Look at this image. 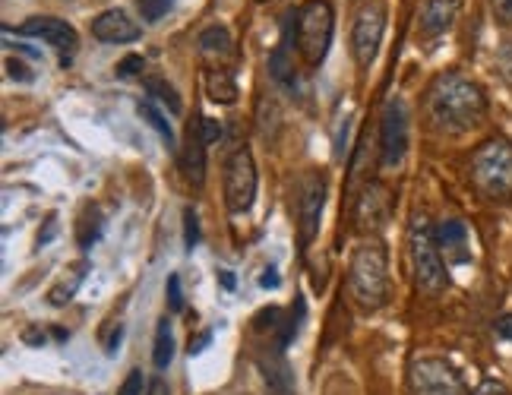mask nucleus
Wrapping results in <instances>:
<instances>
[{
  "label": "nucleus",
  "instance_id": "obj_1",
  "mask_svg": "<svg viewBox=\"0 0 512 395\" xmlns=\"http://www.w3.org/2000/svg\"><path fill=\"white\" fill-rule=\"evenodd\" d=\"M427 111L440 130L462 133V130H471L484 117L487 98L475 79H468L462 73H443L437 83L430 86Z\"/></svg>",
  "mask_w": 512,
  "mask_h": 395
},
{
  "label": "nucleus",
  "instance_id": "obj_2",
  "mask_svg": "<svg viewBox=\"0 0 512 395\" xmlns=\"http://www.w3.org/2000/svg\"><path fill=\"white\" fill-rule=\"evenodd\" d=\"M348 285H351L354 301H358L364 310H377L386 304L389 266H386V247L380 241H364L351 253Z\"/></svg>",
  "mask_w": 512,
  "mask_h": 395
},
{
  "label": "nucleus",
  "instance_id": "obj_3",
  "mask_svg": "<svg viewBox=\"0 0 512 395\" xmlns=\"http://www.w3.org/2000/svg\"><path fill=\"white\" fill-rule=\"evenodd\" d=\"M471 184L490 203L512 200V143L497 136L471 155Z\"/></svg>",
  "mask_w": 512,
  "mask_h": 395
},
{
  "label": "nucleus",
  "instance_id": "obj_4",
  "mask_svg": "<svg viewBox=\"0 0 512 395\" xmlns=\"http://www.w3.org/2000/svg\"><path fill=\"white\" fill-rule=\"evenodd\" d=\"M408 250H411V269H415V282L424 294H440L449 285L446 260L437 244V231L430 228L424 215H415L408 225Z\"/></svg>",
  "mask_w": 512,
  "mask_h": 395
},
{
  "label": "nucleus",
  "instance_id": "obj_5",
  "mask_svg": "<svg viewBox=\"0 0 512 395\" xmlns=\"http://www.w3.org/2000/svg\"><path fill=\"white\" fill-rule=\"evenodd\" d=\"M291 26H294V42H298L304 61L310 67H320L332 45V29H336V16H332L329 0H304V4L291 13Z\"/></svg>",
  "mask_w": 512,
  "mask_h": 395
},
{
  "label": "nucleus",
  "instance_id": "obj_6",
  "mask_svg": "<svg viewBox=\"0 0 512 395\" xmlns=\"http://www.w3.org/2000/svg\"><path fill=\"white\" fill-rule=\"evenodd\" d=\"M408 395H471L462 373L443 358H421L408 370Z\"/></svg>",
  "mask_w": 512,
  "mask_h": 395
},
{
  "label": "nucleus",
  "instance_id": "obj_7",
  "mask_svg": "<svg viewBox=\"0 0 512 395\" xmlns=\"http://www.w3.org/2000/svg\"><path fill=\"white\" fill-rule=\"evenodd\" d=\"M323 206H326V181L323 174L307 171L298 177L294 184V219H298V234L301 244H310L320 231L323 219Z\"/></svg>",
  "mask_w": 512,
  "mask_h": 395
},
{
  "label": "nucleus",
  "instance_id": "obj_8",
  "mask_svg": "<svg viewBox=\"0 0 512 395\" xmlns=\"http://www.w3.org/2000/svg\"><path fill=\"white\" fill-rule=\"evenodd\" d=\"M256 200V165L247 146L234 149L225 162V203L231 212H247Z\"/></svg>",
  "mask_w": 512,
  "mask_h": 395
},
{
  "label": "nucleus",
  "instance_id": "obj_9",
  "mask_svg": "<svg viewBox=\"0 0 512 395\" xmlns=\"http://www.w3.org/2000/svg\"><path fill=\"white\" fill-rule=\"evenodd\" d=\"M383 32H386V7L383 4L364 7L358 13V19H354V29H351V51H354L358 67H370L373 61H377Z\"/></svg>",
  "mask_w": 512,
  "mask_h": 395
},
{
  "label": "nucleus",
  "instance_id": "obj_10",
  "mask_svg": "<svg viewBox=\"0 0 512 395\" xmlns=\"http://www.w3.org/2000/svg\"><path fill=\"white\" fill-rule=\"evenodd\" d=\"M380 149H383V168L396 171L405 162L408 152V111L399 98H392L383 111V124H380Z\"/></svg>",
  "mask_w": 512,
  "mask_h": 395
},
{
  "label": "nucleus",
  "instance_id": "obj_11",
  "mask_svg": "<svg viewBox=\"0 0 512 395\" xmlns=\"http://www.w3.org/2000/svg\"><path fill=\"white\" fill-rule=\"evenodd\" d=\"M19 35L38 38V42H48L64 54V64H70V54L76 51V29L57 16H32L19 26Z\"/></svg>",
  "mask_w": 512,
  "mask_h": 395
},
{
  "label": "nucleus",
  "instance_id": "obj_12",
  "mask_svg": "<svg viewBox=\"0 0 512 395\" xmlns=\"http://www.w3.org/2000/svg\"><path fill=\"white\" fill-rule=\"evenodd\" d=\"M140 32V23H133L124 10H105L92 19V35L105 45H130L140 38Z\"/></svg>",
  "mask_w": 512,
  "mask_h": 395
},
{
  "label": "nucleus",
  "instance_id": "obj_13",
  "mask_svg": "<svg viewBox=\"0 0 512 395\" xmlns=\"http://www.w3.org/2000/svg\"><path fill=\"white\" fill-rule=\"evenodd\" d=\"M392 212V196L380 184H367L358 200V228L361 231H380Z\"/></svg>",
  "mask_w": 512,
  "mask_h": 395
},
{
  "label": "nucleus",
  "instance_id": "obj_14",
  "mask_svg": "<svg viewBox=\"0 0 512 395\" xmlns=\"http://www.w3.org/2000/svg\"><path fill=\"white\" fill-rule=\"evenodd\" d=\"M260 377L269 395H294V373L285 361V351L275 345L260 354Z\"/></svg>",
  "mask_w": 512,
  "mask_h": 395
},
{
  "label": "nucleus",
  "instance_id": "obj_15",
  "mask_svg": "<svg viewBox=\"0 0 512 395\" xmlns=\"http://www.w3.org/2000/svg\"><path fill=\"white\" fill-rule=\"evenodd\" d=\"M459 13H462V0H424L418 26H421V32L427 38H437L446 29H452V23L459 19Z\"/></svg>",
  "mask_w": 512,
  "mask_h": 395
},
{
  "label": "nucleus",
  "instance_id": "obj_16",
  "mask_svg": "<svg viewBox=\"0 0 512 395\" xmlns=\"http://www.w3.org/2000/svg\"><path fill=\"white\" fill-rule=\"evenodd\" d=\"M181 168H184V177L193 187H203V181H206V140L200 133V121L190 124V130H187V140L181 149Z\"/></svg>",
  "mask_w": 512,
  "mask_h": 395
},
{
  "label": "nucleus",
  "instance_id": "obj_17",
  "mask_svg": "<svg viewBox=\"0 0 512 395\" xmlns=\"http://www.w3.org/2000/svg\"><path fill=\"white\" fill-rule=\"evenodd\" d=\"M437 244L449 263H468V231L459 219H446L437 228Z\"/></svg>",
  "mask_w": 512,
  "mask_h": 395
},
{
  "label": "nucleus",
  "instance_id": "obj_18",
  "mask_svg": "<svg viewBox=\"0 0 512 395\" xmlns=\"http://www.w3.org/2000/svg\"><path fill=\"white\" fill-rule=\"evenodd\" d=\"M206 92H209L212 102L234 105L238 102V79H234V73L228 67H212L206 73Z\"/></svg>",
  "mask_w": 512,
  "mask_h": 395
},
{
  "label": "nucleus",
  "instance_id": "obj_19",
  "mask_svg": "<svg viewBox=\"0 0 512 395\" xmlns=\"http://www.w3.org/2000/svg\"><path fill=\"white\" fill-rule=\"evenodd\" d=\"M269 73H272L275 83H279L282 89H288L291 95L301 89L298 70H294V64H291V54H288V42H285V45H279V48L272 51V57H269Z\"/></svg>",
  "mask_w": 512,
  "mask_h": 395
},
{
  "label": "nucleus",
  "instance_id": "obj_20",
  "mask_svg": "<svg viewBox=\"0 0 512 395\" xmlns=\"http://www.w3.org/2000/svg\"><path fill=\"white\" fill-rule=\"evenodd\" d=\"M200 51L206 57H212V61H225V57L234 54V42H231V32L225 26H206L200 32Z\"/></svg>",
  "mask_w": 512,
  "mask_h": 395
},
{
  "label": "nucleus",
  "instance_id": "obj_21",
  "mask_svg": "<svg viewBox=\"0 0 512 395\" xmlns=\"http://www.w3.org/2000/svg\"><path fill=\"white\" fill-rule=\"evenodd\" d=\"M174 358V335H171V320H159V329H155V348H152V361L159 370H165Z\"/></svg>",
  "mask_w": 512,
  "mask_h": 395
},
{
  "label": "nucleus",
  "instance_id": "obj_22",
  "mask_svg": "<svg viewBox=\"0 0 512 395\" xmlns=\"http://www.w3.org/2000/svg\"><path fill=\"white\" fill-rule=\"evenodd\" d=\"M143 86H146V92L152 95V98H159V102L171 111V114H181V95L174 92V86L168 83V79H162V76H146L143 79Z\"/></svg>",
  "mask_w": 512,
  "mask_h": 395
},
{
  "label": "nucleus",
  "instance_id": "obj_23",
  "mask_svg": "<svg viewBox=\"0 0 512 395\" xmlns=\"http://www.w3.org/2000/svg\"><path fill=\"white\" fill-rule=\"evenodd\" d=\"M140 114H143V121H146L155 133L162 136L165 146H168V149H174V130H171V124L165 121V114H162L159 108H155L152 102H140Z\"/></svg>",
  "mask_w": 512,
  "mask_h": 395
},
{
  "label": "nucleus",
  "instance_id": "obj_24",
  "mask_svg": "<svg viewBox=\"0 0 512 395\" xmlns=\"http://www.w3.org/2000/svg\"><path fill=\"white\" fill-rule=\"evenodd\" d=\"M83 275H86V263H80V266H73V275H70V279H64L61 285H54L51 288V304L54 307H61V304H67L70 298H73V291L76 288H80V282H83Z\"/></svg>",
  "mask_w": 512,
  "mask_h": 395
},
{
  "label": "nucleus",
  "instance_id": "obj_25",
  "mask_svg": "<svg viewBox=\"0 0 512 395\" xmlns=\"http://www.w3.org/2000/svg\"><path fill=\"white\" fill-rule=\"evenodd\" d=\"M301 320H304V298L294 301V307H291V313H288V320L282 323V335H279V342H275V345H279L282 351L291 345L294 335H298V329H301Z\"/></svg>",
  "mask_w": 512,
  "mask_h": 395
},
{
  "label": "nucleus",
  "instance_id": "obj_26",
  "mask_svg": "<svg viewBox=\"0 0 512 395\" xmlns=\"http://www.w3.org/2000/svg\"><path fill=\"white\" fill-rule=\"evenodd\" d=\"M174 0H136V7H140V16L143 23H162V19L168 16Z\"/></svg>",
  "mask_w": 512,
  "mask_h": 395
},
{
  "label": "nucleus",
  "instance_id": "obj_27",
  "mask_svg": "<svg viewBox=\"0 0 512 395\" xmlns=\"http://www.w3.org/2000/svg\"><path fill=\"white\" fill-rule=\"evenodd\" d=\"M102 215H98L95 209L86 215V219H83V225H80V244L83 247H92L95 241H98V234H102Z\"/></svg>",
  "mask_w": 512,
  "mask_h": 395
},
{
  "label": "nucleus",
  "instance_id": "obj_28",
  "mask_svg": "<svg viewBox=\"0 0 512 395\" xmlns=\"http://www.w3.org/2000/svg\"><path fill=\"white\" fill-rule=\"evenodd\" d=\"M184 244H187V250L200 244V219H196V212L190 206L184 209Z\"/></svg>",
  "mask_w": 512,
  "mask_h": 395
},
{
  "label": "nucleus",
  "instance_id": "obj_29",
  "mask_svg": "<svg viewBox=\"0 0 512 395\" xmlns=\"http://www.w3.org/2000/svg\"><path fill=\"white\" fill-rule=\"evenodd\" d=\"M165 291H168V307L174 310V313H181L184 310V291H181V275H168V285H165Z\"/></svg>",
  "mask_w": 512,
  "mask_h": 395
},
{
  "label": "nucleus",
  "instance_id": "obj_30",
  "mask_svg": "<svg viewBox=\"0 0 512 395\" xmlns=\"http://www.w3.org/2000/svg\"><path fill=\"white\" fill-rule=\"evenodd\" d=\"M200 133H203V140H206V146H212V143H219L222 140V124L219 121H215V117H200Z\"/></svg>",
  "mask_w": 512,
  "mask_h": 395
},
{
  "label": "nucleus",
  "instance_id": "obj_31",
  "mask_svg": "<svg viewBox=\"0 0 512 395\" xmlns=\"http://www.w3.org/2000/svg\"><path fill=\"white\" fill-rule=\"evenodd\" d=\"M143 67H146L143 57H140V54H130V57H124L121 64H117V76H124V79H127V76H140Z\"/></svg>",
  "mask_w": 512,
  "mask_h": 395
},
{
  "label": "nucleus",
  "instance_id": "obj_32",
  "mask_svg": "<svg viewBox=\"0 0 512 395\" xmlns=\"http://www.w3.org/2000/svg\"><path fill=\"white\" fill-rule=\"evenodd\" d=\"M143 389H146L143 373H140V370H130V373H127V380H124V386L117 389V395H143Z\"/></svg>",
  "mask_w": 512,
  "mask_h": 395
},
{
  "label": "nucleus",
  "instance_id": "obj_33",
  "mask_svg": "<svg viewBox=\"0 0 512 395\" xmlns=\"http://www.w3.org/2000/svg\"><path fill=\"white\" fill-rule=\"evenodd\" d=\"M497 64H500V76L512 86V42H506V45L497 51Z\"/></svg>",
  "mask_w": 512,
  "mask_h": 395
},
{
  "label": "nucleus",
  "instance_id": "obj_34",
  "mask_svg": "<svg viewBox=\"0 0 512 395\" xmlns=\"http://www.w3.org/2000/svg\"><path fill=\"white\" fill-rule=\"evenodd\" d=\"M490 7H494L500 26H512V0H490Z\"/></svg>",
  "mask_w": 512,
  "mask_h": 395
},
{
  "label": "nucleus",
  "instance_id": "obj_35",
  "mask_svg": "<svg viewBox=\"0 0 512 395\" xmlns=\"http://www.w3.org/2000/svg\"><path fill=\"white\" fill-rule=\"evenodd\" d=\"M471 395H509V389L503 383H497V380H484Z\"/></svg>",
  "mask_w": 512,
  "mask_h": 395
},
{
  "label": "nucleus",
  "instance_id": "obj_36",
  "mask_svg": "<svg viewBox=\"0 0 512 395\" xmlns=\"http://www.w3.org/2000/svg\"><path fill=\"white\" fill-rule=\"evenodd\" d=\"M7 67H10L7 73H10L13 79H19V83H29V79H32V73L26 70V64H23V61H7Z\"/></svg>",
  "mask_w": 512,
  "mask_h": 395
},
{
  "label": "nucleus",
  "instance_id": "obj_37",
  "mask_svg": "<svg viewBox=\"0 0 512 395\" xmlns=\"http://www.w3.org/2000/svg\"><path fill=\"white\" fill-rule=\"evenodd\" d=\"M497 335H500V339L512 342V313H503L500 320H497Z\"/></svg>",
  "mask_w": 512,
  "mask_h": 395
},
{
  "label": "nucleus",
  "instance_id": "obj_38",
  "mask_svg": "<svg viewBox=\"0 0 512 395\" xmlns=\"http://www.w3.org/2000/svg\"><path fill=\"white\" fill-rule=\"evenodd\" d=\"M209 339H212V332H203L200 339H190V354H200V351H206Z\"/></svg>",
  "mask_w": 512,
  "mask_h": 395
},
{
  "label": "nucleus",
  "instance_id": "obj_39",
  "mask_svg": "<svg viewBox=\"0 0 512 395\" xmlns=\"http://www.w3.org/2000/svg\"><path fill=\"white\" fill-rule=\"evenodd\" d=\"M260 285H263V288H279V272H275V269H266V272L260 275Z\"/></svg>",
  "mask_w": 512,
  "mask_h": 395
},
{
  "label": "nucleus",
  "instance_id": "obj_40",
  "mask_svg": "<svg viewBox=\"0 0 512 395\" xmlns=\"http://www.w3.org/2000/svg\"><path fill=\"white\" fill-rule=\"evenodd\" d=\"M23 339H26L29 345H35V348H38V345H45V332H35V329H29V332L23 335Z\"/></svg>",
  "mask_w": 512,
  "mask_h": 395
},
{
  "label": "nucleus",
  "instance_id": "obj_41",
  "mask_svg": "<svg viewBox=\"0 0 512 395\" xmlns=\"http://www.w3.org/2000/svg\"><path fill=\"white\" fill-rule=\"evenodd\" d=\"M54 231H57V222H54V219H48V228H45V234H38V244L45 247V244L51 241V237H54Z\"/></svg>",
  "mask_w": 512,
  "mask_h": 395
},
{
  "label": "nucleus",
  "instance_id": "obj_42",
  "mask_svg": "<svg viewBox=\"0 0 512 395\" xmlns=\"http://www.w3.org/2000/svg\"><path fill=\"white\" fill-rule=\"evenodd\" d=\"M149 395H168L165 383H162V380H152V383H149Z\"/></svg>",
  "mask_w": 512,
  "mask_h": 395
},
{
  "label": "nucleus",
  "instance_id": "obj_43",
  "mask_svg": "<svg viewBox=\"0 0 512 395\" xmlns=\"http://www.w3.org/2000/svg\"><path fill=\"white\" fill-rule=\"evenodd\" d=\"M121 335H124V329H121V326H117V332L111 335V345H108V354H114V351H117V345H121Z\"/></svg>",
  "mask_w": 512,
  "mask_h": 395
},
{
  "label": "nucleus",
  "instance_id": "obj_44",
  "mask_svg": "<svg viewBox=\"0 0 512 395\" xmlns=\"http://www.w3.org/2000/svg\"><path fill=\"white\" fill-rule=\"evenodd\" d=\"M219 279H222L225 288H234V275L231 272H219Z\"/></svg>",
  "mask_w": 512,
  "mask_h": 395
}]
</instances>
